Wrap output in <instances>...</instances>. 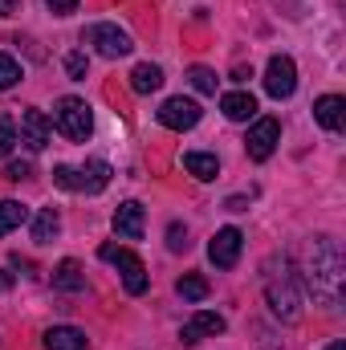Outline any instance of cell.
Segmentation results:
<instances>
[{
  "label": "cell",
  "mask_w": 346,
  "mask_h": 350,
  "mask_svg": "<svg viewBox=\"0 0 346 350\" xmlns=\"http://www.w3.org/2000/svg\"><path fill=\"white\" fill-rule=\"evenodd\" d=\"M343 249H338V241H330V237H314V245H310V261L302 269V277H306V285L314 289V297L318 301H326L330 310H338L343 306Z\"/></svg>",
  "instance_id": "obj_1"
},
{
  "label": "cell",
  "mask_w": 346,
  "mask_h": 350,
  "mask_svg": "<svg viewBox=\"0 0 346 350\" xmlns=\"http://www.w3.org/2000/svg\"><path fill=\"white\" fill-rule=\"evenodd\" d=\"M297 281L302 277L289 269V261H281V273L273 265L265 269V297H269L273 314L285 318V322H297L302 318V289H297Z\"/></svg>",
  "instance_id": "obj_2"
},
{
  "label": "cell",
  "mask_w": 346,
  "mask_h": 350,
  "mask_svg": "<svg viewBox=\"0 0 346 350\" xmlns=\"http://www.w3.org/2000/svg\"><path fill=\"white\" fill-rule=\"evenodd\" d=\"M110 163L106 159H90L86 167H57L53 172V183L66 187V191H86V196H98L106 183H110Z\"/></svg>",
  "instance_id": "obj_3"
},
{
  "label": "cell",
  "mask_w": 346,
  "mask_h": 350,
  "mask_svg": "<svg viewBox=\"0 0 346 350\" xmlns=\"http://www.w3.org/2000/svg\"><path fill=\"white\" fill-rule=\"evenodd\" d=\"M53 126L70 139V143H86L90 131H94V114H90V106L82 98H62L57 102V110H53Z\"/></svg>",
  "instance_id": "obj_4"
},
{
  "label": "cell",
  "mask_w": 346,
  "mask_h": 350,
  "mask_svg": "<svg viewBox=\"0 0 346 350\" xmlns=\"http://www.w3.org/2000/svg\"><path fill=\"white\" fill-rule=\"evenodd\" d=\"M98 257L106 265H114L118 273H122V285H127V293L131 297H139V293H147V285H151V277H147V269L143 261L131 253V249H118V245H102L98 249Z\"/></svg>",
  "instance_id": "obj_5"
},
{
  "label": "cell",
  "mask_w": 346,
  "mask_h": 350,
  "mask_svg": "<svg viewBox=\"0 0 346 350\" xmlns=\"http://www.w3.org/2000/svg\"><path fill=\"white\" fill-rule=\"evenodd\" d=\"M82 41H86V45H94L102 57H127V53H131V37H127L118 25H106V21L90 25L86 33H82Z\"/></svg>",
  "instance_id": "obj_6"
},
{
  "label": "cell",
  "mask_w": 346,
  "mask_h": 350,
  "mask_svg": "<svg viewBox=\"0 0 346 350\" xmlns=\"http://www.w3.org/2000/svg\"><path fill=\"white\" fill-rule=\"evenodd\" d=\"M293 90H297V66H293V57H285V53L269 57V66H265V94L281 102Z\"/></svg>",
  "instance_id": "obj_7"
},
{
  "label": "cell",
  "mask_w": 346,
  "mask_h": 350,
  "mask_svg": "<svg viewBox=\"0 0 346 350\" xmlns=\"http://www.w3.org/2000/svg\"><path fill=\"white\" fill-rule=\"evenodd\" d=\"M155 114H159V122H163L168 131H191V126L204 118L200 102H196V98H183V94H179V98H168Z\"/></svg>",
  "instance_id": "obj_8"
},
{
  "label": "cell",
  "mask_w": 346,
  "mask_h": 350,
  "mask_svg": "<svg viewBox=\"0 0 346 350\" xmlns=\"http://www.w3.org/2000/svg\"><path fill=\"white\" fill-rule=\"evenodd\" d=\"M277 143H281V122L277 118H257L253 131H249V139H245V151H249V159L265 163Z\"/></svg>",
  "instance_id": "obj_9"
},
{
  "label": "cell",
  "mask_w": 346,
  "mask_h": 350,
  "mask_svg": "<svg viewBox=\"0 0 346 350\" xmlns=\"http://www.w3.org/2000/svg\"><path fill=\"white\" fill-rule=\"evenodd\" d=\"M241 245H245L241 228H220L212 237V245H208V261L216 265V269H232V265L241 261Z\"/></svg>",
  "instance_id": "obj_10"
},
{
  "label": "cell",
  "mask_w": 346,
  "mask_h": 350,
  "mask_svg": "<svg viewBox=\"0 0 346 350\" xmlns=\"http://www.w3.org/2000/svg\"><path fill=\"white\" fill-rule=\"evenodd\" d=\"M53 139V122L41 110H25L21 114V143H29V151H45Z\"/></svg>",
  "instance_id": "obj_11"
},
{
  "label": "cell",
  "mask_w": 346,
  "mask_h": 350,
  "mask_svg": "<svg viewBox=\"0 0 346 350\" xmlns=\"http://www.w3.org/2000/svg\"><path fill=\"white\" fill-rule=\"evenodd\" d=\"M208 334H212V338H216V334H224V318H220V314L200 310V314L179 330V342H183V347H196V342H200V338H208Z\"/></svg>",
  "instance_id": "obj_12"
},
{
  "label": "cell",
  "mask_w": 346,
  "mask_h": 350,
  "mask_svg": "<svg viewBox=\"0 0 346 350\" xmlns=\"http://www.w3.org/2000/svg\"><path fill=\"white\" fill-rule=\"evenodd\" d=\"M114 232H118L122 241H139V237H143V204H139V200L118 204V212H114Z\"/></svg>",
  "instance_id": "obj_13"
},
{
  "label": "cell",
  "mask_w": 346,
  "mask_h": 350,
  "mask_svg": "<svg viewBox=\"0 0 346 350\" xmlns=\"http://www.w3.org/2000/svg\"><path fill=\"white\" fill-rule=\"evenodd\" d=\"M314 118H318V126H322V131H343L346 102L338 98V94H322V98L314 102Z\"/></svg>",
  "instance_id": "obj_14"
},
{
  "label": "cell",
  "mask_w": 346,
  "mask_h": 350,
  "mask_svg": "<svg viewBox=\"0 0 346 350\" xmlns=\"http://www.w3.org/2000/svg\"><path fill=\"white\" fill-rule=\"evenodd\" d=\"M220 110H224L228 122H249V118L257 114V98H253L249 90H232V94L220 98Z\"/></svg>",
  "instance_id": "obj_15"
},
{
  "label": "cell",
  "mask_w": 346,
  "mask_h": 350,
  "mask_svg": "<svg viewBox=\"0 0 346 350\" xmlns=\"http://www.w3.org/2000/svg\"><path fill=\"white\" fill-rule=\"evenodd\" d=\"M53 289H62V293H82L86 289V273H82V265L78 261H62L53 269Z\"/></svg>",
  "instance_id": "obj_16"
},
{
  "label": "cell",
  "mask_w": 346,
  "mask_h": 350,
  "mask_svg": "<svg viewBox=\"0 0 346 350\" xmlns=\"http://www.w3.org/2000/svg\"><path fill=\"white\" fill-rule=\"evenodd\" d=\"M45 350H86V334L78 326H53L45 330Z\"/></svg>",
  "instance_id": "obj_17"
},
{
  "label": "cell",
  "mask_w": 346,
  "mask_h": 350,
  "mask_svg": "<svg viewBox=\"0 0 346 350\" xmlns=\"http://www.w3.org/2000/svg\"><path fill=\"white\" fill-rule=\"evenodd\" d=\"M159 86H163V70H159V66L143 62V66L131 70V90H135V94H155Z\"/></svg>",
  "instance_id": "obj_18"
},
{
  "label": "cell",
  "mask_w": 346,
  "mask_h": 350,
  "mask_svg": "<svg viewBox=\"0 0 346 350\" xmlns=\"http://www.w3.org/2000/svg\"><path fill=\"white\" fill-rule=\"evenodd\" d=\"M57 228H62V216H57L53 208H41V212L33 216V241H37V245H49V241L57 237Z\"/></svg>",
  "instance_id": "obj_19"
},
{
  "label": "cell",
  "mask_w": 346,
  "mask_h": 350,
  "mask_svg": "<svg viewBox=\"0 0 346 350\" xmlns=\"http://www.w3.org/2000/svg\"><path fill=\"white\" fill-rule=\"evenodd\" d=\"M183 167L196 175V179H216V172H220L216 155H208V151H187L183 155Z\"/></svg>",
  "instance_id": "obj_20"
},
{
  "label": "cell",
  "mask_w": 346,
  "mask_h": 350,
  "mask_svg": "<svg viewBox=\"0 0 346 350\" xmlns=\"http://www.w3.org/2000/svg\"><path fill=\"white\" fill-rule=\"evenodd\" d=\"M29 220V208L16 204V200H0V237H8L12 228H21Z\"/></svg>",
  "instance_id": "obj_21"
},
{
  "label": "cell",
  "mask_w": 346,
  "mask_h": 350,
  "mask_svg": "<svg viewBox=\"0 0 346 350\" xmlns=\"http://www.w3.org/2000/svg\"><path fill=\"white\" fill-rule=\"evenodd\" d=\"M179 297H187V301H204L208 297V281L204 277H196V273H187V277H179Z\"/></svg>",
  "instance_id": "obj_22"
},
{
  "label": "cell",
  "mask_w": 346,
  "mask_h": 350,
  "mask_svg": "<svg viewBox=\"0 0 346 350\" xmlns=\"http://www.w3.org/2000/svg\"><path fill=\"white\" fill-rule=\"evenodd\" d=\"M187 82H191V86L200 90V94H216V82H220V78H216V74H212L208 66H191Z\"/></svg>",
  "instance_id": "obj_23"
},
{
  "label": "cell",
  "mask_w": 346,
  "mask_h": 350,
  "mask_svg": "<svg viewBox=\"0 0 346 350\" xmlns=\"http://www.w3.org/2000/svg\"><path fill=\"white\" fill-rule=\"evenodd\" d=\"M16 82H21V62L8 57V53H0V90H12Z\"/></svg>",
  "instance_id": "obj_24"
},
{
  "label": "cell",
  "mask_w": 346,
  "mask_h": 350,
  "mask_svg": "<svg viewBox=\"0 0 346 350\" xmlns=\"http://www.w3.org/2000/svg\"><path fill=\"white\" fill-rule=\"evenodd\" d=\"M12 147H16V126H12V118H0V159L12 155Z\"/></svg>",
  "instance_id": "obj_25"
},
{
  "label": "cell",
  "mask_w": 346,
  "mask_h": 350,
  "mask_svg": "<svg viewBox=\"0 0 346 350\" xmlns=\"http://www.w3.org/2000/svg\"><path fill=\"white\" fill-rule=\"evenodd\" d=\"M168 249H172V253H187V228H183L179 220L168 228Z\"/></svg>",
  "instance_id": "obj_26"
},
{
  "label": "cell",
  "mask_w": 346,
  "mask_h": 350,
  "mask_svg": "<svg viewBox=\"0 0 346 350\" xmlns=\"http://www.w3.org/2000/svg\"><path fill=\"white\" fill-rule=\"evenodd\" d=\"M66 74H70L74 82H82V78H86V53H70V57H66Z\"/></svg>",
  "instance_id": "obj_27"
},
{
  "label": "cell",
  "mask_w": 346,
  "mask_h": 350,
  "mask_svg": "<svg viewBox=\"0 0 346 350\" xmlns=\"http://www.w3.org/2000/svg\"><path fill=\"white\" fill-rule=\"evenodd\" d=\"M45 8H53L57 16H66V12H74V8H78V0H45Z\"/></svg>",
  "instance_id": "obj_28"
},
{
  "label": "cell",
  "mask_w": 346,
  "mask_h": 350,
  "mask_svg": "<svg viewBox=\"0 0 346 350\" xmlns=\"http://www.w3.org/2000/svg\"><path fill=\"white\" fill-rule=\"evenodd\" d=\"M8 179H29V175H33V167H29V163H8Z\"/></svg>",
  "instance_id": "obj_29"
},
{
  "label": "cell",
  "mask_w": 346,
  "mask_h": 350,
  "mask_svg": "<svg viewBox=\"0 0 346 350\" xmlns=\"http://www.w3.org/2000/svg\"><path fill=\"white\" fill-rule=\"evenodd\" d=\"M4 289H12V273H4V269H0V293H4Z\"/></svg>",
  "instance_id": "obj_30"
},
{
  "label": "cell",
  "mask_w": 346,
  "mask_h": 350,
  "mask_svg": "<svg viewBox=\"0 0 346 350\" xmlns=\"http://www.w3.org/2000/svg\"><path fill=\"white\" fill-rule=\"evenodd\" d=\"M12 8H16V0H0V16H8Z\"/></svg>",
  "instance_id": "obj_31"
},
{
  "label": "cell",
  "mask_w": 346,
  "mask_h": 350,
  "mask_svg": "<svg viewBox=\"0 0 346 350\" xmlns=\"http://www.w3.org/2000/svg\"><path fill=\"white\" fill-rule=\"evenodd\" d=\"M326 350H346V342H330V347H326Z\"/></svg>",
  "instance_id": "obj_32"
}]
</instances>
